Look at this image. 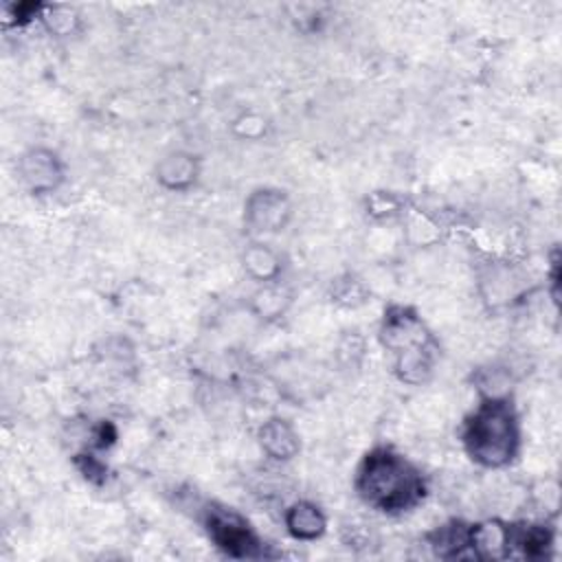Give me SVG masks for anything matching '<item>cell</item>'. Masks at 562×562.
I'll return each instance as SVG.
<instances>
[{
  "instance_id": "10",
  "label": "cell",
  "mask_w": 562,
  "mask_h": 562,
  "mask_svg": "<svg viewBox=\"0 0 562 562\" xmlns=\"http://www.w3.org/2000/svg\"><path fill=\"white\" fill-rule=\"evenodd\" d=\"M553 547V529L544 522H512V558L542 560Z\"/></svg>"
},
{
  "instance_id": "4",
  "label": "cell",
  "mask_w": 562,
  "mask_h": 562,
  "mask_svg": "<svg viewBox=\"0 0 562 562\" xmlns=\"http://www.w3.org/2000/svg\"><path fill=\"white\" fill-rule=\"evenodd\" d=\"M202 527L211 544L235 560H261L268 558V544L257 529L235 509L222 503H206L202 509Z\"/></svg>"
},
{
  "instance_id": "8",
  "label": "cell",
  "mask_w": 562,
  "mask_h": 562,
  "mask_svg": "<svg viewBox=\"0 0 562 562\" xmlns=\"http://www.w3.org/2000/svg\"><path fill=\"white\" fill-rule=\"evenodd\" d=\"M285 531L301 542H314L327 531V516L312 501H296L283 514Z\"/></svg>"
},
{
  "instance_id": "1",
  "label": "cell",
  "mask_w": 562,
  "mask_h": 562,
  "mask_svg": "<svg viewBox=\"0 0 562 562\" xmlns=\"http://www.w3.org/2000/svg\"><path fill=\"white\" fill-rule=\"evenodd\" d=\"M353 487L367 507L389 516L411 512L426 496L422 472L404 454L386 446H378L362 457Z\"/></svg>"
},
{
  "instance_id": "2",
  "label": "cell",
  "mask_w": 562,
  "mask_h": 562,
  "mask_svg": "<svg viewBox=\"0 0 562 562\" xmlns=\"http://www.w3.org/2000/svg\"><path fill=\"white\" fill-rule=\"evenodd\" d=\"M461 443L470 461L481 468L498 470L509 465L520 450V422L509 395L481 397L463 422Z\"/></svg>"
},
{
  "instance_id": "11",
  "label": "cell",
  "mask_w": 562,
  "mask_h": 562,
  "mask_svg": "<svg viewBox=\"0 0 562 562\" xmlns=\"http://www.w3.org/2000/svg\"><path fill=\"white\" fill-rule=\"evenodd\" d=\"M257 439H259L261 450L274 461H290L301 448L296 430L292 428L290 422H285L281 417L266 419L259 426Z\"/></svg>"
},
{
  "instance_id": "12",
  "label": "cell",
  "mask_w": 562,
  "mask_h": 562,
  "mask_svg": "<svg viewBox=\"0 0 562 562\" xmlns=\"http://www.w3.org/2000/svg\"><path fill=\"white\" fill-rule=\"evenodd\" d=\"M468 527L461 520H450L428 533V547L437 558H470L468 551Z\"/></svg>"
},
{
  "instance_id": "9",
  "label": "cell",
  "mask_w": 562,
  "mask_h": 562,
  "mask_svg": "<svg viewBox=\"0 0 562 562\" xmlns=\"http://www.w3.org/2000/svg\"><path fill=\"white\" fill-rule=\"evenodd\" d=\"M200 176V160L189 151H171L156 165V180L169 191H187Z\"/></svg>"
},
{
  "instance_id": "5",
  "label": "cell",
  "mask_w": 562,
  "mask_h": 562,
  "mask_svg": "<svg viewBox=\"0 0 562 562\" xmlns=\"http://www.w3.org/2000/svg\"><path fill=\"white\" fill-rule=\"evenodd\" d=\"M292 217V204L285 191L263 187L252 191L244 204V222L257 235L279 233Z\"/></svg>"
},
{
  "instance_id": "7",
  "label": "cell",
  "mask_w": 562,
  "mask_h": 562,
  "mask_svg": "<svg viewBox=\"0 0 562 562\" xmlns=\"http://www.w3.org/2000/svg\"><path fill=\"white\" fill-rule=\"evenodd\" d=\"M468 551L476 560L512 558V522L481 520L468 527Z\"/></svg>"
},
{
  "instance_id": "6",
  "label": "cell",
  "mask_w": 562,
  "mask_h": 562,
  "mask_svg": "<svg viewBox=\"0 0 562 562\" xmlns=\"http://www.w3.org/2000/svg\"><path fill=\"white\" fill-rule=\"evenodd\" d=\"M18 173L24 187L35 195L57 191L66 176L61 158L48 147H33L24 151L18 160Z\"/></svg>"
},
{
  "instance_id": "3",
  "label": "cell",
  "mask_w": 562,
  "mask_h": 562,
  "mask_svg": "<svg viewBox=\"0 0 562 562\" xmlns=\"http://www.w3.org/2000/svg\"><path fill=\"white\" fill-rule=\"evenodd\" d=\"M380 342L391 353L393 371L402 382L428 380L437 360V340L415 310L391 305L382 316Z\"/></svg>"
},
{
  "instance_id": "13",
  "label": "cell",
  "mask_w": 562,
  "mask_h": 562,
  "mask_svg": "<svg viewBox=\"0 0 562 562\" xmlns=\"http://www.w3.org/2000/svg\"><path fill=\"white\" fill-rule=\"evenodd\" d=\"M241 261H244V270L261 283L274 281L281 272V261H279L277 252L272 248H268L266 244H257V241L250 244L244 250Z\"/></svg>"
}]
</instances>
